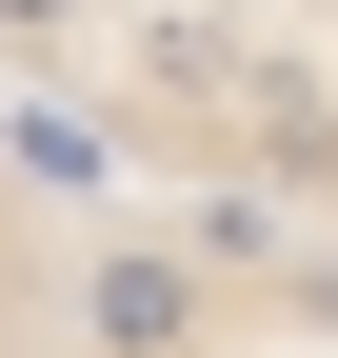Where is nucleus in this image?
Returning <instances> with one entry per match:
<instances>
[{
    "label": "nucleus",
    "mask_w": 338,
    "mask_h": 358,
    "mask_svg": "<svg viewBox=\"0 0 338 358\" xmlns=\"http://www.w3.org/2000/svg\"><path fill=\"white\" fill-rule=\"evenodd\" d=\"M0 358H140V219L0 80Z\"/></svg>",
    "instance_id": "nucleus-1"
}]
</instances>
